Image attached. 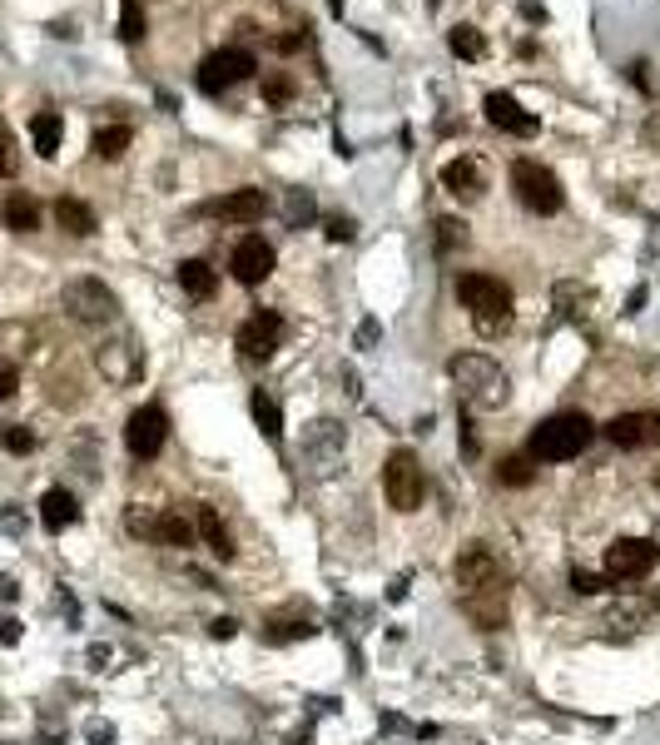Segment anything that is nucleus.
<instances>
[{"label":"nucleus","instance_id":"obj_1","mask_svg":"<svg viewBox=\"0 0 660 745\" xmlns=\"http://www.w3.org/2000/svg\"><path fill=\"white\" fill-rule=\"evenodd\" d=\"M457 592H462L467 616H472L482 631H497V626L507 621V572H502V562H497L482 542H472V547L457 557Z\"/></svg>","mask_w":660,"mask_h":745},{"label":"nucleus","instance_id":"obj_2","mask_svg":"<svg viewBox=\"0 0 660 745\" xmlns=\"http://www.w3.org/2000/svg\"><path fill=\"white\" fill-rule=\"evenodd\" d=\"M457 298H462V308L472 313L477 333L497 338V333L512 328V289H507L502 279H492V274H462V279H457Z\"/></svg>","mask_w":660,"mask_h":745},{"label":"nucleus","instance_id":"obj_3","mask_svg":"<svg viewBox=\"0 0 660 745\" xmlns=\"http://www.w3.org/2000/svg\"><path fill=\"white\" fill-rule=\"evenodd\" d=\"M591 438H596V423L586 413H551L531 433V457L536 462H571V457L586 452Z\"/></svg>","mask_w":660,"mask_h":745},{"label":"nucleus","instance_id":"obj_4","mask_svg":"<svg viewBox=\"0 0 660 745\" xmlns=\"http://www.w3.org/2000/svg\"><path fill=\"white\" fill-rule=\"evenodd\" d=\"M452 383H457L462 403H472V408H502L507 393H512L507 373H502L487 353H462V358H452Z\"/></svg>","mask_w":660,"mask_h":745},{"label":"nucleus","instance_id":"obj_5","mask_svg":"<svg viewBox=\"0 0 660 745\" xmlns=\"http://www.w3.org/2000/svg\"><path fill=\"white\" fill-rule=\"evenodd\" d=\"M60 308H65L75 323H90V328L120 318V298H115V289H105L100 279H70V284L60 289Z\"/></svg>","mask_w":660,"mask_h":745},{"label":"nucleus","instance_id":"obj_6","mask_svg":"<svg viewBox=\"0 0 660 745\" xmlns=\"http://www.w3.org/2000/svg\"><path fill=\"white\" fill-rule=\"evenodd\" d=\"M512 189H517V199L527 204L531 214H556L561 209V179L546 164H536V159H517L512 164Z\"/></svg>","mask_w":660,"mask_h":745},{"label":"nucleus","instance_id":"obj_7","mask_svg":"<svg viewBox=\"0 0 660 745\" xmlns=\"http://www.w3.org/2000/svg\"><path fill=\"white\" fill-rule=\"evenodd\" d=\"M383 492H388V507H393V512H417V507H422L427 482H422V467H417V457H412L407 447H397L393 457H388V467H383Z\"/></svg>","mask_w":660,"mask_h":745},{"label":"nucleus","instance_id":"obj_8","mask_svg":"<svg viewBox=\"0 0 660 745\" xmlns=\"http://www.w3.org/2000/svg\"><path fill=\"white\" fill-rule=\"evenodd\" d=\"M660 562V547L656 542H646V537H621V542H611V552H606V577L611 582H641V577H651Z\"/></svg>","mask_w":660,"mask_h":745},{"label":"nucleus","instance_id":"obj_9","mask_svg":"<svg viewBox=\"0 0 660 745\" xmlns=\"http://www.w3.org/2000/svg\"><path fill=\"white\" fill-rule=\"evenodd\" d=\"M259 70V60L249 55V50H219V55H209L204 65H199V90L204 95H224V90H234L239 80H249Z\"/></svg>","mask_w":660,"mask_h":745},{"label":"nucleus","instance_id":"obj_10","mask_svg":"<svg viewBox=\"0 0 660 745\" xmlns=\"http://www.w3.org/2000/svg\"><path fill=\"white\" fill-rule=\"evenodd\" d=\"M169 438V418H164V408H134L130 423H125V443H130L134 457H154L159 447Z\"/></svg>","mask_w":660,"mask_h":745},{"label":"nucleus","instance_id":"obj_11","mask_svg":"<svg viewBox=\"0 0 660 745\" xmlns=\"http://www.w3.org/2000/svg\"><path fill=\"white\" fill-rule=\"evenodd\" d=\"M283 343V318L278 313H254L244 328H239V353L254 358V363H268Z\"/></svg>","mask_w":660,"mask_h":745},{"label":"nucleus","instance_id":"obj_12","mask_svg":"<svg viewBox=\"0 0 660 745\" xmlns=\"http://www.w3.org/2000/svg\"><path fill=\"white\" fill-rule=\"evenodd\" d=\"M229 269H234V279L239 284H264L268 274H273V249H268L259 234H249V239H239L234 244V259H229Z\"/></svg>","mask_w":660,"mask_h":745},{"label":"nucleus","instance_id":"obj_13","mask_svg":"<svg viewBox=\"0 0 660 745\" xmlns=\"http://www.w3.org/2000/svg\"><path fill=\"white\" fill-rule=\"evenodd\" d=\"M601 433H606V443L616 447H651L660 443V413H621Z\"/></svg>","mask_w":660,"mask_h":745},{"label":"nucleus","instance_id":"obj_14","mask_svg":"<svg viewBox=\"0 0 660 745\" xmlns=\"http://www.w3.org/2000/svg\"><path fill=\"white\" fill-rule=\"evenodd\" d=\"M442 189H447V194H457L462 204H477V199L487 194L482 164H477V159H467V154H462V159H452V164L442 169Z\"/></svg>","mask_w":660,"mask_h":745},{"label":"nucleus","instance_id":"obj_15","mask_svg":"<svg viewBox=\"0 0 660 745\" xmlns=\"http://www.w3.org/2000/svg\"><path fill=\"white\" fill-rule=\"evenodd\" d=\"M487 120H492L497 130H507V135H522V140L536 135V115H527L507 90H492V95H487Z\"/></svg>","mask_w":660,"mask_h":745},{"label":"nucleus","instance_id":"obj_16","mask_svg":"<svg viewBox=\"0 0 660 745\" xmlns=\"http://www.w3.org/2000/svg\"><path fill=\"white\" fill-rule=\"evenodd\" d=\"M264 209H268L264 189H234V194H224V199L214 204V214L229 219V224H259Z\"/></svg>","mask_w":660,"mask_h":745},{"label":"nucleus","instance_id":"obj_17","mask_svg":"<svg viewBox=\"0 0 660 745\" xmlns=\"http://www.w3.org/2000/svg\"><path fill=\"white\" fill-rule=\"evenodd\" d=\"M40 522H45L50 532H65V527H75V522H80V502H75V492H65V487H50V492L40 497Z\"/></svg>","mask_w":660,"mask_h":745},{"label":"nucleus","instance_id":"obj_18","mask_svg":"<svg viewBox=\"0 0 660 745\" xmlns=\"http://www.w3.org/2000/svg\"><path fill=\"white\" fill-rule=\"evenodd\" d=\"M55 224L65 229V234H75V239H90L100 224H95V209L85 204V199H55Z\"/></svg>","mask_w":660,"mask_h":745},{"label":"nucleus","instance_id":"obj_19","mask_svg":"<svg viewBox=\"0 0 660 745\" xmlns=\"http://www.w3.org/2000/svg\"><path fill=\"white\" fill-rule=\"evenodd\" d=\"M100 373H105V378H115V383H130L134 373H139V358H134L130 338H120V343L100 348Z\"/></svg>","mask_w":660,"mask_h":745},{"label":"nucleus","instance_id":"obj_20","mask_svg":"<svg viewBox=\"0 0 660 745\" xmlns=\"http://www.w3.org/2000/svg\"><path fill=\"white\" fill-rule=\"evenodd\" d=\"M30 135H35V154H40V159H55V154H60V140H65V120H60L55 110H40V115L30 120Z\"/></svg>","mask_w":660,"mask_h":745},{"label":"nucleus","instance_id":"obj_21","mask_svg":"<svg viewBox=\"0 0 660 745\" xmlns=\"http://www.w3.org/2000/svg\"><path fill=\"white\" fill-rule=\"evenodd\" d=\"M0 219H5V229H15V234H30V229H40V204L30 199V194H10L5 199V209H0Z\"/></svg>","mask_w":660,"mask_h":745},{"label":"nucleus","instance_id":"obj_22","mask_svg":"<svg viewBox=\"0 0 660 745\" xmlns=\"http://www.w3.org/2000/svg\"><path fill=\"white\" fill-rule=\"evenodd\" d=\"M179 289L189 298H214L219 279H214V269H209L204 259H184V264H179Z\"/></svg>","mask_w":660,"mask_h":745},{"label":"nucleus","instance_id":"obj_23","mask_svg":"<svg viewBox=\"0 0 660 745\" xmlns=\"http://www.w3.org/2000/svg\"><path fill=\"white\" fill-rule=\"evenodd\" d=\"M199 537L209 542V552H214V557H224V562L234 557V537H229V527L219 522V512H214V507H199Z\"/></svg>","mask_w":660,"mask_h":745},{"label":"nucleus","instance_id":"obj_24","mask_svg":"<svg viewBox=\"0 0 660 745\" xmlns=\"http://www.w3.org/2000/svg\"><path fill=\"white\" fill-rule=\"evenodd\" d=\"M154 542H164V547H194V527H189L179 512H159V522H154Z\"/></svg>","mask_w":660,"mask_h":745},{"label":"nucleus","instance_id":"obj_25","mask_svg":"<svg viewBox=\"0 0 660 745\" xmlns=\"http://www.w3.org/2000/svg\"><path fill=\"white\" fill-rule=\"evenodd\" d=\"M254 423H259V433L268 443H283V413H278V403L268 393H254Z\"/></svg>","mask_w":660,"mask_h":745},{"label":"nucleus","instance_id":"obj_26","mask_svg":"<svg viewBox=\"0 0 660 745\" xmlns=\"http://www.w3.org/2000/svg\"><path fill=\"white\" fill-rule=\"evenodd\" d=\"M447 45H452V55H462V60H482V55H487V40H482L477 25H452Z\"/></svg>","mask_w":660,"mask_h":745},{"label":"nucleus","instance_id":"obj_27","mask_svg":"<svg viewBox=\"0 0 660 745\" xmlns=\"http://www.w3.org/2000/svg\"><path fill=\"white\" fill-rule=\"evenodd\" d=\"M130 145H134V130H130V125H105V130L95 135V154H100V159H120Z\"/></svg>","mask_w":660,"mask_h":745},{"label":"nucleus","instance_id":"obj_28","mask_svg":"<svg viewBox=\"0 0 660 745\" xmlns=\"http://www.w3.org/2000/svg\"><path fill=\"white\" fill-rule=\"evenodd\" d=\"M0 447L15 452V457H25V452H35V433H30L25 423H5V428H0Z\"/></svg>","mask_w":660,"mask_h":745},{"label":"nucleus","instance_id":"obj_29","mask_svg":"<svg viewBox=\"0 0 660 745\" xmlns=\"http://www.w3.org/2000/svg\"><path fill=\"white\" fill-rule=\"evenodd\" d=\"M144 30H149L144 5H139V0H125V5H120V35H125V40H144Z\"/></svg>","mask_w":660,"mask_h":745},{"label":"nucleus","instance_id":"obj_30","mask_svg":"<svg viewBox=\"0 0 660 745\" xmlns=\"http://www.w3.org/2000/svg\"><path fill=\"white\" fill-rule=\"evenodd\" d=\"M268 641H298V636H313V626L308 621H293V616H278V621H268V631H264Z\"/></svg>","mask_w":660,"mask_h":745},{"label":"nucleus","instance_id":"obj_31","mask_svg":"<svg viewBox=\"0 0 660 745\" xmlns=\"http://www.w3.org/2000/svg\"><path fill=\"white\" fill-rule=\"evenodd\" d=\"M462 244H467V224H462V219H437V249L452 254V249H462Z\"/></svg>","mask_w":660,"mask_h":745},{"label":"nucleus","instance_id":"obj_32","mask_svg":"<svg viewBox=\"0 0 660 745\" xmlns=\"http://www.w3.org/2000/svg\"><path fill=\"white\" fill-rule=\"evenodd\" d=\"M497 477H502L507 487H527L531 477H536V472H531V457H522V452H517V457H507V462L497 467Z\"/></svg>","mask_w":660,"mask_h":745},{"label":"nucleus","instance_id":"obj_33","mask_svg":"<svg viewBox=\"0 0 660 745\" xmlns=\"http://www.w3.org/2000/svg\"><path fill=\"white\" fill-rule=\"evenodd\" d=\"M15 164H20V154H15V135H10V125L0 120V179H10V174H15Z\"/></svg>","mask_w":660,"mask_h":745},{"label":"nucleus","instance_id":"obj_34","mask_svg":"<svg viewBox=\"0 0 660 745\" xmlns=\"http://www.w3.org/2000/svg\"><path fill=\"white\" fill-rule=\"evenodd\" d=\"M264 100H268V105H288V100H293V80H288V75H268V80H264Z\"/></svg>","mask_w":660,"mask_h":745},{"label":"nucleus","instance_id":"obj_35","mask_svg":"<svg viewBox=\"0 0 660 745\" xmlns=\"http://www.w3.org/2000/svg\"><path fill=\"white\" fill-rule=\"evenodd\" d=\"M571 592H576V596H601V592H606V577H596V572H581V567H576V572H571Z\"/></svg>","mask_w":660,"mask_h":745},{"label":"nucleus","instance_id":"obj_36","mask_svg":"<svg viewBox=\"0 0 660 745\" xmlns=\"http://www.w3.org/2000/svg\"><path fill=\"white\" fill-rule=\"evenodd\" d=\"M125 522H130L134 537H149V542H154V522H159V512H139V507H130Z\"/></svg>","mask_w":660,"mask_h":745},{"label":"nucleus","instance_id":"obj_37","mask_svg":"<svg viewBox=\"0 0 660 745\" xmlns=\"http://www.w3.org/2000/svg\"><path fill=\"white\" fill-rule=\"evenodd\" d=\"M308 214H313V199H308V194H288V219L298 224V219H308Z\"/></svg>","mask_w":660,"mask_h":745},{"label":"nucleus","instance_id":"obj_38","mask_svg":"<svg viewBox=\"0 0 660 745\" xmlns=\"http://www.w3.org/2000/svg\"><path fill=\"white\" fill-rule=\"evenodd\" d=\"M353 234H358V229H353V219H328V239H333V244H348Z\"/></svg>","mask_w":660,"mask_h":745},{"label":"nucleus","instance_id":"obj_39","mask_svg":"<svg viewBox=\"0 0 660 745\" xmlns=\"http://www.w3.org/2000/svg\"><path fill=\"white\" fill-rule=\"evenodd\" d=\"M234 631H239V621H229V616H219V621H209V636H214V641H229Z\"/></svg>","mask_w":660,"mask_h":745},{"label":"nucleus","instance_id":"obj_40","mask_svg":"<svg viewBox=\"0 0 660 745\" xmlns=\"http://www.w3.org/2000/svg\"><path fill=\"white\" fill-rule=\"evenodd\" d=\"M15 383H20V378H15V368H10V363H0V403L15 393Z\"/></svg>","mask_w":660,"mask_h":745},{"label":"nucleus","instance_id":"obj_41","mask_svg":"<svg viewBox=\"0 0 660 745\" xmlns=\"http://www.w3.org/2000/svg\"><path fill=\"white\" fill-rule=\"evenodd\" d=\"M0 641L15 646V641H20V621H0Z\"/></svg>","mask_w":660,"mask_h":745},{"label":"nucleus","instance_id":"obj_42","mask_svg":"<svg viewBox=\"0 0 660 745\" xmlns=\"http://www.w3.org/2000/svg\"><path fill=\"white\" fill-rule=\"evenodd\" d=\"M373 338H378V323H363V328H358V343H363V348H368V343H373Z\"/></svg>","mask_w":660,"mask_h":745},{"label":"nucleus","instance_id":"obj_43","mask_svg":"<svg viewBox=\"0 0 660 745\" xmlns=\"http://www.w3.org/2000/svg\"><path fill=\"white\" fill-rule=\"evenodd\" d=\"M522 15H527V20H546V10H541L536 0H527V5H522Z\"/></svg>","mask_w":660,"mask_h":745},{"label":"nucleus","instance_id":"obj_44","mask_svg":"<svg viewBox=\"0 0 660 745\" xmlns=\"http://www.w3.org/2000/svg\"><path fill=\"white\" fill-rule=\"evenodd\" d=\"M0 596H15V582H10V577H0Z\"/></svg>","mask_w":660,"mask_h":745},{"label":"nucleus","instance_id":"obj_45","mask_svg":"<svg viewBox=\"0 0 660 745\" xmlns=\"http://www.w3.org/2000/svg\"><path fill=\"white\" fill-rule=\"evenodd\" d=\"M656 487H660V472H656Z\"/></svg>","mask_w":660,"mask_h":745},{"label":"nucleus","instance_id":"obj_46","mask_svg":"<svg viewBox=\"0 0 660 745\" xmlns=\"http://www.w3.org/2000/svg\"><path fill=\"white\" fill-rule=\"evenodd\" d=\"M656 606H660V596H656Z\"/></svg>","mask_w":660,"mask_h":745}]
</instances>
